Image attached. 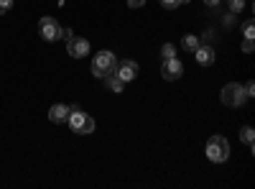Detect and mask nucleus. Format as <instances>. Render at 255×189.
<instances>
[{"label":"nucleus","instance_id":"f257e3e1","mask_svg":"<svg viewBox=\"0 0 255 189\" xmlns=\"http://www.w3.org/2000/svg\"><path fill=\"white\" fill-rule=\"evenodd\" d=\"M69 128L74 131V133H82V136H87V133H92L95 131V118L92 115H87V113H82L77 105H72L69 108Z\"/></svg>","mask_w":255,"mask_h":189},{"label":"nucleus","instance_id":"f03ea898","mask_svg":"<svg viewBox=\"0 0 255 189\" xmlns=\"http://www.w3.org/2000/svg\"><path fill=\"white\" fill-rule=\"evenodd\" d=\"M207 159L215 161V164H222L230 159V141L225 136H212L207 141Z\"/></svg>","mask_w":255,"mask_h":189},{"label":"nucleus","instance_id":"7ed1b4c3","mask_svg":"<svg viewBox=\"0 0 255 189\" xmlns=\"http://www.w3.org/2000/svg\"><path fill=\"white\" fill-rule=\"evenodd\" d=\"M115 67H118V59H115L113 51H97V56L92 59V74L100 77V79H105L108 74H113Z\"/></svg>","mask_w":255,"mask_h":189},{"label":"nucleus","instance_id":"20e7f679","mask_svg":"<svg viewBox=\"0 0 255 189\" xmlns=\"http://www.w3.org/2000/svg\"><path fill=\"white\" fill-rule=\"evenodd\" d=\"M220 100H222V105H227V108H240V105L245 102V90L238 85V82H230V85L222 87Z\"/></svg>","mask_w":255,"mask_h":189},{"label":"nucleus","instance_id":"39448f33","mask_svg":"<svg viewBox=\"0 0 255 189\" xmlns=\"http://www.w3.org/2000/svg\"><path fill=\"white\" fill-rule=\"evenodd\" d=\"M38 33H41V38L44 41H59L61 38V26H59V20L56 18H51V15H44L38 20Z\"/></svg>","mask_w":255,"mask_h":189},{"label":"nucleus","instance_id":"423d86ee","mask_svg":"<svg viewBox=\"0 0 255 189\" xmlns=\"http://www.w3.org/2000/svg\"><path fill=\"white\" fill-rule=\"evenodd\" d=\"M67 51L74 59H84L90 54V41L82 38V36H72V38H67Z\"/></svg>","mask_w":255,"mask_h":189},{"label":"nucleus","instance_id":"0eeeda50","mask_svg":"<svg viewBox=\"0 0 255 189\" xmlns=\"http://www.w3.org/2000/svg\"><path fill=\"white\" fill-rule=\"evenodd\" d=\"M115 74H118L123 82H133V79L138 77V61H133V59H123V61H118Z\"/></svg>","mask_w":255,"mask_h":189},{"label":"nucleus","instance_id":"6e6552de","mask_svg":"<svg viewBox=\"0 0 255 189\" xmlns=\"http://www.w3.org/2000/svg\"><path fill=\"white\" fill-rule=\"evenodd\" d=\"M181 72H184V64H181V61H179L176 56L163 59V64H161V74H163V79L174 82V79H179V77H181Z\"/></svg>","mask_w":255,"mask_h":189},{"label":"nucleus","instance_id":"1a4fd4ad","mask_svg":"<svg viewBox=\"0 0 255 189\" xmlns=\"http://www.w3.org/2000/svg\"><path fill=\"white\" fill-rule=\"evenodd\" d=\"M194 59H197V64H202V67H212V64H215V49L199 44L194 49Z\"/></svg>","mask_w":255,"mask_h":189},{"label":"nucleus","instance_id":"9d476101","mask_svg":"<svg viewBox=\"0 0 255 189\" xmlns=\"http://www.w3.org/2000/svg\"><path fill=\"white\" fill-rule=\"evenodd\" d=\"M69 118V105H61V102H56L54 108L49 110V120L51 123H64Z\"/></svg>","mask_w":255,"mask_h":189},{"label":"nucleus","instance_id":"9b49d317","mask_svg":"<svg viewBox=\"0 0 255 189\" xmlns=\"http://www.w3.org/2000/svg\"><path fill=\"white\" fill-rule=\"evenodd\" d=\"M105 85H108V90L110 92H123V87H125V82L113 72V74H108V77H105Z\"/></svg>","mask_w":255,"mask_h":189},{"label":"nucleus","instance_id":"f8f14e48","mask_svg":"<svg viewBox=\"0 0 255 189\" xmlns=\"http://www.w3.org/2000/svg\"><path fill=\"white\" fill-rule=\"evenodd\" d=\"M240 138L250 146V149H253V141H255V131L250 128V125H245V128H240Z\"/></svg>","mask_w":255,"mask_h":189},{"label":"nucleus","instance_id":"ddd939ff","mask_svg":"<svg viewBox=\"0 0 255 189\" xmlns=\"http://www.w3.org/2000/svg\"><path fill=\"white\" fill-rule=\"evenodd\" d=\"M181 46H184L186 51H194V49L199 46V38H197V36H184V41H181Z\"/></svg>","mask_w":255,"mask_h":189},{"label":"nucleus","instance_id":"4468645a","mask_svg":"<svg viewBox=\"0 0 255 189\" xmlns=\"http://www.w3.org/2000/svg\"><path fill=\"white\" fill-rule=\"evenodd\" d=\"M171 56H176V46H174V44H163V49H161V59H171Z\"/></svg>","mask_w":255,"mask_h":189},{"label":"nucleus","instance_id":"2eb2a0df","mask_svg":"<svg viewBox=\"0 0 255 189\" xmlns=\"http://www.w3.org/2000/svg\"><path fill=\"white\" fill-rule=\"evenodd\" d=\"M243 33H245V38H255V23L253 20H245L243 23Z\"/></svg>","mask_w":255,"mask_h":189},{"label":"nucleus","instance_id":"dca6fc26","mask_svg":"<svg viewBox=\"0 0 255 189\" xmlns=\"http://www.w3.org/2000/svg\"><path fill=\"white\" fill-rule=\"evenodd\" d=\"M245 8V0H230V10L232 13H240Z\"/></svg>","mask_w":255,"mask_h":189},{"label":"nucleus","instance_id":"f3484780","mask_svg":"<svg viewBox=\"0 0 255 189\" xmlns=\"http://www.w3.org/2000/svg\"><path fill=\"white\" fill-rule=\"evenodd\" d=\"M158 3H161L163 8H168V10H174V8H179V0H158Z\"/></svg>","mask_w":255,"mask_h":189},{"label":"nucleus","instance_id":"a211bd4d","mask_svg":"<svg viewBox=\"0 0 255 189\" xmlns=\"http://www.w3.org/2000/svg\"><path fill=\"white\" fill-rule=\"evenodd\" d=\"M10 8H13V0H0V15L8 13Z\"/></svg>","mask_w":255,"mask_h":189},{"label":"nucleus","instance_id":"6ab92c4d","mask_svg":"<svg viewBox=\"0 0 255 189\" xmlns=\"http://www.w3.org/2000/svg\"><path fill=\"white\" fill-rule=\"evenodd\" d=\"M253 49H255L253 38H245V44H243V51H245V54H253Z\"/></svg>","mask_w":255,"mask_h":189},{"label":"nucleus","instance_id":"aec40b11","mask_svg":"<svg viewBox=\"0 0 255 189\" xmlns=\"http://www.w3.org/2000/svg\"><path fill=\"white\" fill-rule=\"evenodd\" d=\"M243 90H245V97H253V95H255V85H253V82H248Z\"/></svg>","mask_w":255,"mask_h":189},{"label":"nucleus","instance_id":"412c9836","mask_svg":"<svg viewBox=\"0 0 255 189\" xmlns=\"http://www.w3.org/2000/svg\"><path fill=\"white\" fill-rule=\"evenodd\" d=\"M128 5H130V8H143L145 0H128Z\"/></svg>","mask_w":255,"mask_h":189},{"label":"nucleus","instance_id":"4be33fe9","mask_svg":"<svg viewBox=\"0 0 255 189\" xmlns=\"http://www.w3.org/2000/svg\"><path fill=\"white\" fill-rule=\"evenodd\" d=\"M61 36H64V38H72L74 33H72V28H61Z\"/></svg>","mask_w":255,"mask_h":189},{"label":"nucleus","instance_id":"5701e85b","mask_svg":"<svg viewBox=\"0 0 255 189\" xmlns=\"http://www.w3.org/2000/svg\"><path fill=\"white\" fill-rule=\"evenodd\" d=\"M204 5H220V0H204Z\"/></svg>","mask_w":255,"mask_h":189}]
</instances>
